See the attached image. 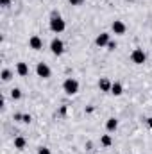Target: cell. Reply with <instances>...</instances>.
<instances>
[{
	"label": "cell",
	"instance_id": "obj_1",
	"mask_svg": "<svg viewBox=\"0 0 152 154\" xmlns=\"http://www.w3.org/2000/svg\"><path fill=\"white\" fill-rule=\"evenodd\" d=\"M65 29H66L65 20H63L57 13H54V14H52V18H50V31H52V32H56V34H61Z\"/></svg>",
	"mask_w": 152,
	"mask_h": 154
},
{
	"label": "cell",
	"instance_id": "obj_2",
	"mask_svg": "<svg viewBox=\"0 0 152 154\" xmlns=\"http://www.w3.org/2000/svg\"><path fill=\"white\" fill-rule=\"evenodd\" d=\"M63 90H65L66 95H75L77 91H79V81L74 79V77L65 79V82H63Z\"/></svg>",
	"mask_w": 152,
	"mask_h": 154
},
{
	"label": "cell",
	"instance_id": "obj_3",
	"mask_svg": "<svg viewBox=\"0 0 152 154\" xmlns=\"http://www.w3.org/2000/svg\"><path fill=\"white\" fill-rule=\"evenodd\" d=\"M131 61L134 65H143L147 61V54L143 52V48H134L132 54H131Z\"/></svg>",
	"mask_w": 152,
	"mask_h": 154
},
{
	"label": "cell",
	"instance_id": "obj_4",
	"mask_svg": "<svg viewBox=\"0 0 152 154\" xmlns=\"http://www.w3.org/2000/svg\"><path fill=\"white\" fill-rule=\"evenodd\" d=\"M50 50H52L54 56H61V54L65 52V43H63L59 38H54L52 41H50Z\"/></svg>",
	"mask_w": 152,
	"mask_h": 154
},
{
	"label": "cell",
	"instance_id": "obj_5",
	"mask_svg": "<svg viewBox=\"0 0 152 154\" xmlns=\"http://www.w3.org/2000/svg\"><path fill=\"white\" fill-rule=\"evenodd\" d=\"M36 74L39 77H43V79H48L50 74H52V70H50V66L47 65V63H38L36 65Z\"/></svg>",
	"mask_w": 152,
	"mask_h": 154
},
{
	"label": "cell",
	"instance_id": "obj_6",
	"mask_svg": "<svg viewBox=\"0 0 152 154\" xmlns=\"http://www.w3.org/2000/svg\"><path fill=\"white\" fill-rule=\"evenodd\" d=\"M111 31H113L114 34H125V31H127V25H125L122 20H114L113 23H111Z\"/></svg>",
	"mask_w": 152,
	"mask_h": 154
},
{
	"label": "cell",
	"instance_id": "obj_7",
	"mask_svg": "<svg viewBox=\"0 0 152 154\" xmlns=\"http://www.w3.org/2000/svg\"><path fill=\"white\" fill-rule=\"evenodd\" d=\"M109 41H111V39H109V34H108V32H100V34L95 38V45L102 48V47H108Z\"/></svg>",
	"mask_w": 152,
	"mask_h": 154
},
{
	"label": "cell",
	"instance_id": "obj_8",
	"mask_svg": "<svg viewBox=\"0 0 152 154\" xmlns=\"http://www.w3.org/2000/svg\"><path fill=\"white\" fill-rule=\"evenodd\" d=\"M29 47H31L32 50H41V48H43V39L39 38V36H31Z\"/></svg>",
	"mask_w": 152,
	"mask_h": 154
},
{
	"label": "cell",
	"instance_id": "obj_9",
	"mask_svg": "<svg viewBox=\"0 0 152 154\" xmlns=\"http://www.w3.org/2000/svg\"><path fill=\"white\" fill-rule=\"evenodd\" d=\"M111 86H113V82H111L108 77H102V79L99 81V88H100V91H109V93H111Z\"/></svg>",
	"mask_w": 152,
	"mask_h": 154
},
{
	"label": "cell",
	"instance_id": "obj_10",
	"mask_svg": "<svg viewBox=\"0 0 152 154\" xmlns=\"http://www.w3.org/2000/svg\"><path fill=\"white\" fill-rule=\"evenodd\" d=\"M16 72H18L20 77H27L29 75V66H27V63H18V65H16Z\"/></svg>",
	"mask_w": 152,
	"mask_h": 154
},
{
	"label": "cell",
	"instance_id": "obj_11",
	"mask_svg": "<svg viewBox=\"0 0 152 154\" xmlns=\"http://www.w3.org/2000/svg\"><path fill=\"white\" fill-rule=\"evenodd\" d=\"M25 145H27V140H25L23 136H16V138H14V149L23 151V149H25Z\"/></svg>",
	"mask_w": 152,
	"mask_h": 154
},
{
	"label": "cell",
	"instance_id": "obj_12",
	"mask_svg": "<svg viewBox=\"0 0 152 154\" xmlns=\"http://www.w3.org/2000/svg\"><path fill=\"white\" fill-rule=\"evenodd\" d=\"M116 127H118V120H116V118H108L106 129H108L109 133H113V131H116Z\"/></svg>",
	"mask_w": 152,
	"mask_h": 154
},
{
	"label": "cell",
	"instance_id": "obj_13",
	"mask_svg": "<svg viewBox=\"0 0 152 154\" xmlns=\"http://www.w3.org/2000/svg\"><path fill=\"white\" fill-rule=\"evenodd\" d=\"M111 93L116 95V97L122 95V93H123V86H122L120 82H113V86H111Z\"/></svg>",
	"mask_w": 152,
	"mask_h": 154
},
{
	"label": "cell",
	"instance_id": "obj_14",
	"mask_svg": "<svg viewBox=\"0 0 152 154\" xmlns=\"http://www.w3.org/2000/svg\"><path fill=\"white\" fill-rule=\"evenodd\" d=\"M113 143V138L109 136V134H104V136H100V145L102 147H109Z\"/></svg>",
	"mask_w": 152,
	"mask_h": 154
},
{
	"label": "cell",
	"instance_id": "obj_15",
	"mask_svg": "<svg viewBox=\"0 0 152 154\" xmlns=\"http://www.w3.org/2000/svg\"><path fill=\"white\" fill-rule=\"evenodd\" d=\"M11 99H13V100L22 99V90H20V88H13V90H11Z\"/></svg>",
	"mask_w": 152,
	"mask_h": 154
},
{
	"label": "cell",
	"instance_id": "obj_16",
	"mask_svg": "<svg viewBox=\"0 0 152 154\" xmlns=\"http://www.w3.org/2000/svg\"><path fill=\"white\" fill-rule=\"evenodd\" d=\"M0 77H2V81H11L13 72H11V70H7V68H4V70H2V74H0Z\"/></svg>",
	"mask_w": 152,
	"mask_h": 154
},
{
	"label": "cell",
	"instance_id": "obj_17",
	"mask_svg": "<svg viewBox=\"0 0 152 154\" xmlns=\"http://www.w3.org/2000/svg\"><path fill=\"white\" fill-rule=\"evenodd\" d=\"M31 120H32V116L31 115H23L22 116V122H23V124H31Z\"/></svg>",
	"mask_w": 152,
	"mask_h": 154
},
{
	"label": "cell",
	"instance_id": "obj_18",
	"mask_svg": "<svg viewBox=\"0 0 152 154\" xmlns=\"http://www.w3.org/2000/svg\"><path fill=\"white\" fill-rule=\"evenodd\" d=\"M38 154H52V152H50V149H47V147H39Z\"/></svg>",
	"mask_w": 152,
	"mask_h": 154
},
{
	"label": "cell",
	"instance_id": "obj_19",
	"mask_svg": "<svg viewBox=\"0 0 152 154\" xmlns=\"http://www.w3.org/2000/svg\"><path fill=\"white\" fill-rule=\"evenodd\" d=\"M0 5L2 7H9L11 5V0H0Z\"/></svg>",
	"mask_w": 152,
	"mask_h": 154
},
{
	"label": "cell",
	"instance_id": "obj_20",
	"mask_svg": "<svg viewBox=\"0 0 152 154\" xmlns=\"http://www.w3.org/2000/svg\"><path fill=\"white\" fill-rule=\"evenodd\" d=\"M114 48H116V43L114 41H109L108 43V50H114Z\"/></svg>",
	"mask_w": 152,
	"mask_h": 154
},
{
	"label": "cell",
	"instance_id": "obj_21",
	"mask_svg": "<svg viewBox=\"0 0 152 154\" xmlns=\"http://www.w3.org/2000/svg\"><path fill=\"white\" fill-rule=\"evenodd\" d=\"M68 2H70L72 5H81V4H82L84 0H68Z\"/></svg>",
	"mask_w": 152,
	"mask_h": 154
},
{
	"label": "cell",
	"instance_id": "obj_22",
	"mask_svg": "<svg viewBox=\"0 0 152 154\" xmlns=\"http://www.w3.org/2000/svg\"><path fill=\"white\" fill-rule=\"evenodd\" d=\"M22 116H23V115H20V113H16V115H14V120H20V122H22Z\"/></svg>",
	"mask_w": 152,
	"mask_h": 154
},
{
	"label": "cell",
	"instance_id": "obj_23",
	"mask_svg": "<svg viewBox=\"0 0 152 154\" xmlns=\"http://www.w3.org/2000/svg\"><path fill=\"white\" fill-rule=\"evenodd\" d=\"M147 122H149V125L152 127V118H147Z\"/></svg>",
	"mask_w": 152,
	"mask_h": 154
},
{
	"label": "cell",
	"instance_id": "obj_24",
	"mask_svg": "<svg viewBox=\"0 0 152 154\" xmlns=\"http://www.w3.org/2000/svg\"><path fill=\"white\" fill-rule=\"evenodd\" d=\"M127 2H132V0H127Z\"/></svg>",
	"mask_w": 152,
	"mask_h": 154
}]
</instances>
